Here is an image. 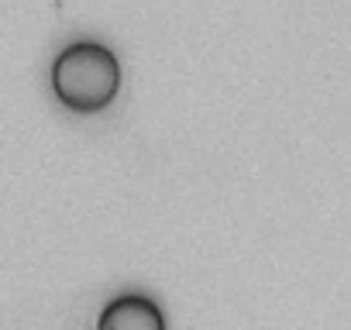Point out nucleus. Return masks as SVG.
Wrapping results in <instances>:
<instances>
[{
  "mask_svg": "<svg viewBox=\"0 0 351 330\" xmlns=\"http://www.w3.org/2000/svg\"><path fill=\"white\" fill-rule=\"evenodd\" d=\"M97 330H169V327H165L162 306L152 296L121 292L100 309Z\"/></svg>",
  "mask_w": 351,
  "mask_h": 330,
  "instance_id": "obj_2",
  "label": "nucleus"
},
{
  "mask_svg": "<svg viewBox=\"0 0 351 330\" xmlns=\"http://www.w3.org/2000/svg\"><path fill=\"white\" fill-rule=\"evenodd\" d=\"M52 90L69 110H104L121 90V62L100 42H73L52 62Z\"/></svg>",
  "mask_w": 351,
  "mask_h": 330,
  "instance_id": "obj_1",
  "label": "nucleus"
}]
</instances>
